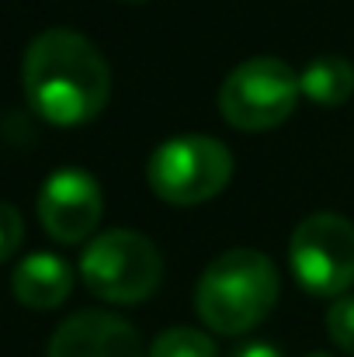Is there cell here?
Listing matches in <instances>:
<instances>
[{
	"instance_id": "6da1fadb",
	"label": "cell",
	"mask_w": 354,
	"mask_h": 357,
	"mask_svg": "<svg viewBox=\"0 0 354 357\" xmlns=\"http://www.w3.org/2000/svg\"><path fill=\"white\" fill-rule=\"evenodd\" d=\"M21 84L38 119L66 128L94 121L112 98V70L105 56L73 28H49L28 42Z\"/></svg>"
},
{
	"instance_id": "7a4b0ae2",
	"label": "cell",
	"mask_w": 354,
	"mask_h": 357,
	"mask_svg": "<svg viewBox=\"0 0 354 357\" xmlns=\"http://www.w3.org/2000/svg\"><path fill=\"white\" fill-rule=\"evenodd\" d=\"M278 302V271L267 253L239 246L219 253L198 278V319L223 337H239L267 319Z\"/></svg>"
},
{
	"instance_id": "3957f363",
	"label": "cell",
	"mask_w": 354,
	"mask_h": 357,
	"mask_svg": "<svg viewBox=\"0 0 354 357\" xmlns=\"http://www.w3.org/2000/svg\"><path fill=\"white\" fill-rule=\"evenodd\" d=\"M80 278L101 302L135 305L156 291L163 260L149 236L135 229H108L87 243L80 257Z\"/></svg>"
},
{
	"instance_id": "277c9868",
	"label": "cell",
	"mask_w": 354,
	"mask_h": 357,
	"mask_svg": "<svg viewBox=\"0 0 354 357\" xmlns=\"http://www.w3.org/2000/svg\"><path fill=\"white\" fill-rule=\"evenodd\" d=\"M233 177V153L212 135H174L146 163L149 191L167 205L212 202Z\"/></svg>"
},
{
	"instance_id": "5b68a950",
	"label": "cell",
	"mask_w": 354,
	"mask_h": 357,
	"mask_svg": "<svg viewBox=\"0 0 354 357\" xmlns=\"http://www.w3.org/2000/svg\"><path fill=\"white\" fill-rule=\"evenodd\" d=\"M299 73L278 56L243 59L219 87V112L239 132H267L299 105Z\"/></svg>"
},
{
	"instance_id": "8992f818",
	"label": "cell",
	"mask_w": 354,
	"mask_h": 357,
	"mask_svg": "<svg viewBox=\"0 0 354 357\" xmlns=\"http://www.w3.org/2000/svg\"><path fill=\"white\" fill-rule=\"evenodd\" d=\"M288 260L309 295L341 298L354 284V226L337 212L306 215L288 239Z\"/></svg>"
},
{
	"instance_id": "52a82bcc",
	"label": "cell",
	"mask_w": 354,
	"mask_h": 357,
	"mask_svg": "<svg viewBox=\"0 0 354 357\" xmlns=\"http://www.w3.org/2000/svg\"><path fill=\"white\" fill-rule=\"evenodd\" d=\"M38 222L56 243H84L98 229L105 198L101 184L80 167H59L38 191Z\"/></svg>"
},
{
	"instance_id": "ba28073f",
	"label": "cell",
	"mask_w": 354,
	"mask_h": 357,
	"mask_svg": "<svg viewBox=\"0 0 354 357\" xmlns=\"http://www.w3.org/2000/svg\"><path fill=\"white\" fill-rule=\"evenodd\" d=\"M45 357H149L132 323L115 312H77L49 340Z\"/></svg>"
},
{
	"instance_id": "9c48e42d",
	"label": "cell",
	"mask_w": 354,
	"mask_h": 357,
	"mask_svg": "<svg viewBox=\"0 0 354 357\" xmlns=\"http://www.w3.org/2000/svg\"><path fill=\"white\" fill-rule=\"evenodd\" d=\"M10 291L24 309H35V312L59 309L73 291V267L49 250L28 253L24 260H17L10 274Z\"/></svg>"
},
{
	"instance_id": "30bf717a",
	"label": "cell",
	"mask_w": 354,
	"mask_h": 357,
	"mask_svg": "<svg viewBox=\"0 0 354 357\" xmlns=\"http://www.w3.org/2000/svg\"><path fill=\"white\" fill-rule=\"evenodd\" d=\"M299 91L323 108H337L354 94V66L344 56H316L299 73Z\"/></svg>"
},
{
	"instance_id": "8fae6325",
	"label": "cell",
	"mask_w": 354,
	"mask_h": 357,
	"mask_svg": "<svg viewBox=\"0 0 354 357\" xmlns=\"http://www.w3.org/2000/svg\"><path fill=\"white\" fill-rule=\"evenodd\" d=\"M149 357H219V351H216V340L205 330L170 326L153 340Z\"/></svg>"
},
{
	"instance_id": "7c38bea8",
	"label": "cell",
	"mask_w": 354,
	"mask_h": 357,
	"mask_svg": "<svg viewBox=\"0 0 354 357\" xmlns=\"http://www.w3.org/2000/svg\"><path fill=\"white\" fill-rule=\"evenodd\" d=\"M327 333H330V340L344 354H354V295H341L330 305V312H327Z\"/></svg>"
},
{
	"instance_id": "4fadbf2b",
	"label": "cell",
	"mask_w": 354,
	"mask_h": 357,
	"mask_svg": "<svg viewBox=\"0 0 354 357\" xmlns=\"http://www.w3.org/2000/svg\"><path fill=\"white\" fill-rule=\"evenodd\" d=\"M21 239H24V222H21V212H17L14 205L0 202V264H3V260H10V257L17 253Z\"/></svg>"
},
{
	"instance_id": "5bb4252c",
	"label": "cell",
	"mask_w": 354,
	"mask_h": 357,
	"mask_svg": "<svg viewBox=\"0 0 354 357\" xmlns=\"http://www.w3.org/2000/svg\"><path fill=\"white\" fill-rule=\"evenodd\" d=\"M233 357H281L278 347H271V344H260V340H253V344H243V347H236Z\"/></svg>"
},
{
	"instance_id": "9a60e30c",
	"label": "cell",
	"mask_w": 354,
	"mask_h": 357,
	"mask_svg": "<svg viewBox=\"0 0 354 357\" xmlns=\"http://www.w3.org/2000/svg\"><path fill=\"white\" fill-rule=\"evenodd\" d=\"M118 3H146V0H118Z\"/></svg>"
},
{
	"instance_id": "2e32d148",
	"label": "cell",
	"mask_w": 354,
	"mask_h": 357,
	"mask_svg": "<svg viewBox=\"0 0 354 357\" xmlns=\"http://www.w3.org/2000/svg\"><path fill=\"white\" fill-rule=\"evenodd\" d=\"M309 357H327V354H309Z\"/></svg>"
}]
</instances>
